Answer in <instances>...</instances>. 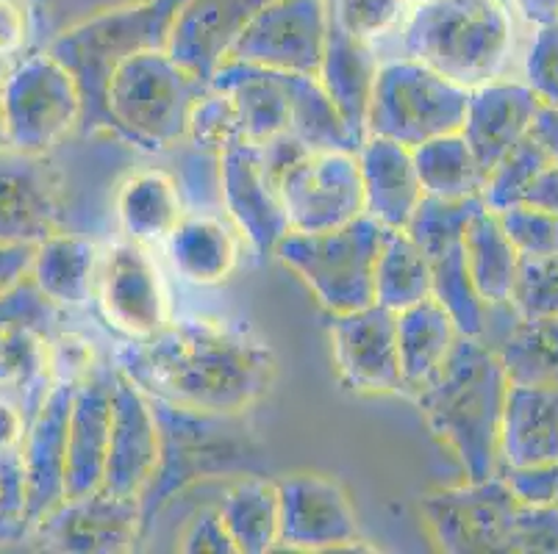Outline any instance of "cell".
<instances>
[{
	"label": "cell",
	"mask_w": 558,
	"mask_h": 554,
	"mask_svg": "<svg viewBox=\"0 0 558 554\" xmlns=\"http://www.w3.org/2000/svg\"><path fill=\"white\" fill-rule=\"evenodd\" d=\"M117 220L125 238L140 244H165L184 217V200L167 172L142 170L120 183L114 197Z\"/></svg>",
	"instance_id": "33"
},
{
	"label": "cell",
	"mask_w": 558,
	"mask_h": 554,
	"mask_svg": "<svg viewBox=\"0 0 558 554\" xmlns=\"http://www.w3.org/2000/svg\"><path fill=\"white\" fill-rule=\"evenodd\" d=\"M500 225H504L506 236L511 238L514 250L525 258L534 256H556L558 253V217L550 211H542V208L525 206V202H517V206L504 208V211H495Z\"/></svg>",
	"instance_id": "42"
},
{
	"label": "cell",
	"mask_w": 558,
	"mask_h": 554,
	"mask_svg": "<svg viewBox=\"0 0 558 554\" xmlns=\"http://www.w3.org/2000/svg\"><path fill=\"white\" fill-rule=\"evenodd\" d=\"M356 161L364 189V213L380 227L403 231L425 195L411 147L384 136H367L356 150Z\"/></svg>",
	"instance_id": "24"
},
{
	"label": "cell",
	"mask_w": 558,
	"mask_h": 554,
	"mask_svg": "<svg viewBox=\"0 0 558 554\" xmlns=\"http://www.w3.org/2000/svg\"><path fill=\"white\" fill-rule=\"evenodd\" d=\"M525 84L545 106L558 109V25L536 28L525 56Z\"/></svg>",
	"instance_id": "46"
},
{
	"label": "cell",
	"mask_w": 558,
	"mask_h": 554,
	"mask_svg": "<svg viewBox=\"0 0 558 554\" xmlns=\"http://www.w3.org/2000/svg\"><path fill=\"white\" fill-rule=\"evenodd\" d=\"M95 297L106 322L120 330L129 342L159 333L172 319L170 292L159 263L148 247L134 238L109 244L100 253Z\"/></svg>",
	"instance_id": "12"
},
{
	"label": "cell",
	"mask_w": 558,
	"mask_h": 554,
	"mask_svg": "<svg viewBox=\"0 0 558 554\" xmlns=\"http://www.w3.org/2000/svg\"><path fill=\"white\" fill-rule=\"evenodd\" d=\"M117 369V366H114ZM159 464V421L150 396L117 369L111 394V439L104 488L140 500Z\"/></svg>",
	"instance_id": "19"
},
{
	"label": "cell",
	"mask_w": 558,
	"mask_h": 554,
	"mask_svg": "<svg viewBox=\"0 0 558 554\" xmlns=\"http://www.w3.org/2000/svg\"><path fill=\"white\" fill-rule=\"evenodd\" d=\"M525 206L542 208V211H550L558 217V164L556 161H547L539 172L534 175L531 186L522 195Z\"/></svg>",
	"instance_id": "52"
},
{
	"label": "cell",
	"mask_w": 558,
	"mask_h": 554,
	"mask_svg": "<svg viewBox=\"0 0 558 554\" xmlns=\"http://www.w3.org/2000/svg\"><path fill=\"white\" fill-rule=\"evenodd\" d=\"M25 430H28V419L23 408L7 396H0V452L20 450Z\"/></svg>",
	"instance_id": "53"
},
{
	"label": "cell",
	"mask_w": 558,
	"mask_h": 554,
	"mask_svg": "<svg viewBox=\"0 0 558 554\" xmlns=\"http://www.w3.org/2000/svg\"><path fill=\"white\" fill-rule=\"evenodd\" d=\"M289 231H333L364 213L356 152L298 147L272 170Z\"/></svg>",
	"instance_id": "10"
},
{
	"label": "cell",
	"mask_w": 558,
	"mask_h": 554,
	"mask_svg": "<svg viewBox=\"0 0 558 554\" xmlns=\"http://www.w3.org/2000/svg\"><path fill=\"white\" fill-rule=\"evenodd\" d=\"M430 263V297L453 317L461 335L481 338L486 328V303L478 297L466 269L464 236L448 238L425 253Z\"/></svg>",
	"instance_id": "38"
},
{
	"label": "cell",
	"mask_w": 558,
	"mask_h": 554,
	"mask_svg": "<svg viewBox=\"0 0 558 554\" xmlns=\"http://www.w3.org/2000/svg\"><path fill=\"white\" fill-rule=\"evenodd\" d=\"M98 366L93 344L78 333H56L50 338V378L53 383L78 385Z\"/></svg>",
	"instance_id": "47"
},
{
	"label": "cell",
	"mask_w": 558,
	"mask_h": 554,
	"mask_svg": "<svg viewBox=\"0 0 558 554\" xmlns=\"http://www.w3.org/2000/svg\"><path fill=\"white\" fill-rule=\"evenodd\" d=\"M62 222V175L48 156L0 150V242L39 244Z\"/></svg>",
	"instance_id": "18"
},
{
	"label": "cell",
	"mask_w": 558,
	"mask_h": 554,
	"mask_svg": "<svg viewBox=\"0 0 558 554\" xmlns=\"http://www.w3.org/2000/svg\"><path fill=\"white\" fill-rule=\"evenodd\" d=\"M550 161L545 150L539 147V141H534L531 136L520 141L517 147H511L504 159L497 161L495 167L486 175V186L481 192V200L489 211H504V208L517 206L522 202V195L531 186L536 172Z\"/></svg>",
	"instance_id": "40"
},
{
	"label": "cell",
	"mask_w": 558,
	"mask_h": 554,
	"mask_svg": "<svg viewBox=\"0 0 558 554\" xmlns=\"http://www.w3.org/2000/svg\"><path fill=\"white\" fill-rule=\"evenodd\" d=\"M206 89L167 50L131 56L106 84L109 134L148 152L179 145L186 139L192 106Z\"/></svg>",
	"instance_id": "6"
},
{
	"label": "cell",
	"mask_w": 558,
	"mask_h": 554,
	"mask_svg": "<svg viewBox=\"0 0 558 554\" xmlns=\"http://www.w3.org/2000/svg\"><path fill=\"white\" fill-rule=\"evenodd\" d=\"M384 227L362 213L333 231H289L272 258L295 272L328 313H348L373 303V274Z\"/></svg>",
	"instance_id": "7"
},
{
	"label": "cell",
	"mask_w": 558,
	"mask_h": 554,
	"mask_svg": "<svg viewBox=\"0 0 558 554\" xmlns=\"http://www.w3.org/2000/svg\"><path fill=\"white\" fill-rule=\"evenodd\" d=\"M506 485L520 505H553V491H556V460L539 466H497Z\"/></svg>",
	"instance_id": "49"
},
{
	"label": "cell",
	"mask_w": 558,
	"mask_h": 554,
	"mask_svg": "<svg viewBox=\"0 0 558 554\" xmlns=\"http://www.w3.org/2000/svg\"><path fill=\"white\" fill-rule=\"evenodd\" d=\"M430 297V263L405 231L384 227L373 274V303L398 313Z\"/></svg>",
	"instance_id": "36"
},
{
	"label": "cell",
	"mask_w": 558,
	"mask_h": 554,
	"mask_svg": "<svg viewBox=\"0 0 558 554\" xmlns=\"http://www.w3.org/2000/svg\"><path fill=\"white\" fill-rule=\"evenodd\" d=\"M405 9V0H331L328 17L353 39L375 42L400 23Z\"/></svg>",
	"instance_id": "43"
},
{
	"label": "cell",
	"mask_w": 558,
	"mask_h": 554,
	"mask_svg": "<svg viewBox=\"0 0 558 554\" xmlns=\"http://www.w3.org/2000/svg\"><path fill=\"white\" fill-rule=\"evenodd\" d=\"M59 305L50 303L32 278H23L17 286L0 294V338L12 330L34 328L43 333L56 335V322H59Z\"/></svg>",
	"instance_id": "44"
},
{
	"label": "cell",
	"mask_w": 558,
	"mask_h": 554,
	"mask_svg": "<svg viewBox=\"0 0 558 554\" xmlns=\"http://www.w3.org/2000/svg\"><path fill=\"white\" fill-rule=\"evenodd\" d=\"M211 89L226 91L245 122V136L253 145L287 134L289 98L283 73L247 64V61L226 59L211 75Z\"/></svg>",
	"instance_id": "29"
},
{
	"label": "cell",
	"mask_w": 558,
	"mask_h": 554,
	"mask_svg": "<svg viewBox=\"0 0 558 554\" xmlns=\"http://www.w3.org/2000/svg\"><path fill=\"white\" fill-rule=\"evenodd\" d=\"M0 109L12 150L48 156L81 131L84 103L73 75L45 50L9 67L0 81Z\"/></svg>",
	"instance_id": "9"
},
{
	"label": "cell",
	"mask_w": 558,
	"mask_h": 554,
	"mask_svg": "<svg viewBox=\"0 0 558 554\" xmlns=\"http://www.w3.org/2000/svg\"><path fill=\"white\" fill-rule=\"evenodd\" d=\"M186 141L209 156H222L231 147L247 141L245 122L226 91L209 86L195 100L190 120H186Z\"/></svg>",
	"instance_id": "39"
},
{
	"label": "cell",
	"mask_w": 558,
	"mask_h": 554,
	"mask_svg": "<svg viewBox=\"0 0 558 554\" xmlns=\"http://www.w3.org/2000/svg\"><path fill=\"white\" fill-rule=\"evenodd\" d=\"M509 305L520 319L558 317V253L534 258L520 256Z\"/></svg>",
	"instance_id": "41"
},
{
	"label": "cell",
	"mask_w": 558,
	"mask_h": 554,
	"mask_svg": "<svg viewBox=\"0 0 558 554\" xmlns=\"http://www.w3.org/2000/svg\"><path fill=\"white\" fill-rule=\"evenodd\" d=\"M145 538L140 500L117 496L106 488L73 496L56 505L43 521L32 527L25 541L37 549L70 554H120L131 552Z\"/></svg>",
	"instance_id": "14"
},
{
	"label": "cell",
	"mask_w": 558,
	"mask_h": 554,
	"mask_svg": "<svg viewBox=\"0 0 558 554\" xmlns=\"http://www.w3.org/2000/svg\"><path fill=\"white\" fill-rule=\"evenodd\" d=\"M34 247L37 244L0 242V294H7L23 278H28L34 261Z\"/></svg>",
	"instance_id": "51"
},
{
	"label": "cell",
	"mask_w": 558,
	"mask_h": 554,
	"mask_svg": "<svg viewBox=\"0 0 558 554\" xmlns=\"http://www.w3.org/2000/svg\"><path fill=\"white\" fill-rule=\"evenodd\" d=\"M100 250L89 238L56 231L34 247L32 278L59 308H81L95 297Z\"/></svg>",
	"instance_id": "32"
},
{
	"label": "cell",
	"mask_w": 558,
	"mask_h": 554,
	"mask_svg": "<svg viewBox=\"0 0 558 554\" xmlns=\"http://www.w3.org/2000/svg\"><path fill=\"white\" fill-rule=\"evenodd\" d=\"M531 139L539 141L542 150L550 156L553 161L558 164V109L556 106H545L542 103V109L536 111V120L534 125H531Z\"/></svg>",
	"instance_id": "54"
},
{
	"label": "cell",
	"mask_w": 558,
	"mask_h": 554,
	"mask_svg": "<svg viewBox=\"0 0 558 554\" xmlns=\"http://www.w3.org/2000/svg\"><path fill=\"white\" fill-rule=\"evenodd\" d=\"M289 98V125L287 134L306 150H344L356 152L362 141L353 136L348 122L342 120L333 106L326 86L317 75L283 73Z\"/></svg>",
	"instance_id": "34"
},
{
	"label": "cell",
	"mask_w": 558,
	"mask_h": 554,
	"mask_svg": "<svg viewBox=\"0 0 558 554\" xmlns=\"http://www.w3.org/2000/svg\"><path fill=\"white\" fill-rule=\"evenodd\" d=\"M28 42V9L23 0H0V64L23 53Z\"/></svg>",
	"instance_id": "50"
},
{
	"label": "cell",
	"mask_w": 558,
	"mask_h": 554,
	"mask_svg": "<svg viewBox=\"0 0 558 554\" xmlns=\"http://www.w3.org/2000/svg\"><path fill=\"white\" fill-rule=\"evenodd\" d=\"M331 347L337 374L356 394H400V353L395 313L369 303L331 313Z\"/></svg>",
	"instance_id": "17"
},
{
	"label": "cell",
	"mask_w": 558,
	"mask_h": 554,
	"mask_svg": "<svg viewBox=\"0 0 558 554\" xmlns=\"http://www.w3.org/2000/svg\"><path fill=\"white\" fill-rule=\"evenodd\" d=\"M9 139H7V122H3V109H0V150H7Z\"/></svg>",
	"instance_id": "56"
},
{
	"label": "cell",
	"mask_w": 558,
	"mask_h": 554,
	"mask_svg": "<svg viewBox=\"0 0 558 554\" xmlns=\"http://www.w3.org/2000/svg\"><path fill=\"white\" fill-rule=\"evenodd\" d=\"M423 192L442 200H466L481 197L486 186V170L475 159L473 147L466 145L461 131L436 136L411 147Z\"/></svg>",
	"instance_id": "37"
},
{
	"label": "cell",
	"mask_w": 558,
	"mask_h": 554,
	"mask_svg": "<svg viewBox=\"0 0 558 554\" xmlns=\"http://www.w3.org/2000/svg\"><path fill=\"white\" fill-rule=\"evenodd\" d=\"M175 272L195 286H220L240 263V236L209 213H184L167 236Z\"/></svg>",
	"instance_id": "30"
},
{
	"label": "cell",
	"mask_w": 558,
	"mask_h": 554,
	"mask_svg": "<svg viewBox=\"0 0 558 554\" xmlns=\"http://www.w3.org/2000/svg\"><path fill=\"white\" fill-rule=\"evenodd\" d=\"M75 385L53 383L39 403L37 414L20 444L28 496V532L56 505L64 502V469H68V419Z\"/></svg>",
	"instance_id": "20"
},
{
	"label": "cell",
	"mask_w": 558,
	"mask_h": 554,
	"mask_svg": "<svg viewBox=\"0 0 558 554\" xmlns=\"http://www.w3.org/2000/svg\"><path fill=\"white\" fill-rule=\"evenodd\" d=\"M326 28V0H267L242 28L228 59L276 73L317 75Z\"/></svg>",
	"instance_id": "13"
},
{
	"label": "cell",
	"mask_w": 558,
	"mask_h": 554,
	"mask_svg": "<svg viewBox=\"0 0 558 554\" xmlns=\"http://www.w3.org/2000/svg\"><path fill=\"white\" fill-rule=\"evenodd\" d=\"M217 164L220 195L236 233H242L258 258L272 256L289 233V220L262 145L242 141L217 156Z\"/></svg>",
	"instance_id": "16"
},
{
	"label": "cell",
	"mask_w": 558,
	"mask_h": 554,
	"mask_svg": "<svg viewBox=\"0 0 558 554\" xmlns=\"http://www.w3.org/2000/svg\"><path fill=\"white\" fill-rule=\"evenodd\" d=\"M464 256L473 286L486 305L509 303L520 269V253L506 236L497 213L481 208L464 231Z\"/></svg>",
	"instance_id": "35"
},
{
	"label": "cell",
	"mask_w": 558,
	"mask_h": 554,
	"mask_svg": "<svg viewBox=\"0 0 558 554\" xmlns=\"http://www.w3.org/2000/svg\"><path fill=\"white\" fill-rule=\"evenodd\" d=\"M553 505L558 507V460H556V491H553Z\"/></svg>",
	"instance_id": "58"
},
{
	"label": "cell",
	"mask_w": 558,
	"mask_h": 554,
	"mask_svg": "<svg viewBox=\"0 0 558 554\" xmlns=\"http://www.w3.org/2000/svg\"><path fill=\"white\" fill-rule=\"evenodd\" d=\"M217 513L236 546V554H267L278 549L281 500H278V482L270 477H233L217 502Z\"/></svg>",
	"instance_id": "31"
},
{
	"label": "cell",
	"mask_w": 558,
	"mask_h": 554,
	"mask_svg": "<svg viewBox=\"0 0 558 554\" xmlns=\"http://www.w3.org/2000/svg\"><path fill=\"white\" fill-rule=\"evenodd\" d=\"M425 3H434V0H405V7H411V9L425 7Z\"/></svg>",
	"instance_id": "57"
},
{
	"label": "cell",
	"mask_w": 558,
	"mask_h": 554,
	"mask_svg": "<svg viewBox=\"0 0 558 554\" xmlns=\"http://www.w3.org/2000/svg\"><path fill=\"white\" fill-rule=\"evenodd\" d=\"M504 322L486 305V328L481 342L504 360L509 383L558 389V317L520 319L509 303L495 305Z\"/></svg>",
	"instance_id": "25"
},
{
	"label": "cell",
	"mask_w": 558,
	"mask_h": 554,
	"mask_svg": "<svg viewBox=\"0 0 558 554\" xmlns=\"http://www.w3.org/2000/svg\"><path fill=\"white\" fill-rule=\"evenodd\" d=\"M150 396V394H148ZM159 421V464L142 491L145 535L172 500L209 480L264 475L267 452L245 414H209L150 396Z\"/></svg>",
	"instance_id": "3"
},
{
	"label": "cell",
	"mask_w": 558,
	"mask_h": 554,
	"mask_svg": "<svg viewBox=\"0 0 558 554\" xmlns=\"http://www.w3.org/2000/svg\"><path fill=\"white\" fill-rule=\"evenodd\" d=\"M470 89L436 73L425 61H380L367 114V136L417 147L464 125Z\"/></svg>",
	"instance_id": "8"
},
{
	"label": "cell",
	"mask_w": 558,
	"mask_h": 554,
	"mask_svg": "<svg viewBox=\"0 0 558 554\" xmlns=\"http://www.w3.org/2000/svg\"><path fill=\"white\" fill-rule=\"evenodd\" d=\"M186 0H134L81 20L50 42L48 53L75 78L84 103L81 131H109L106 84L131 56L167 50L172 20Z\"/></svg>",
	"instance_id": "4"
},
{
	"label": "cell",
	"mask_w": 558,
	"mask_h": 554,
	"mask_svg": "<svg viewBox=\"0 0 558 554\" xmlns=\"http://www.w3.org/2000/svg\"><path fill=\"white\" fill-rule=\"evenodd\" d=\"M9 73V64H0V81H3V75Z\"/></svg>",
	"instance_id": "59"
},
{
	"label": "cell",
	"mask_w": 558,
	"mask_h": 554,
	"mask_svg": "<svg viewBox=\"0 0 558 554\" xmlns=\"http://www.w3.org/2000/svg\"><path fill=\"white\" fill-rule=\"evenodd\" d=\"M267 0H186L172 20L167 53L209 86L253 14Z\"/></svg>",
	"instance_id": "22"
},
{
	"label": "cell",
	"mask_w": 558,
	"mask_h": 554,
	"mask_svg": "<svg viewBox=\"0 0 558 554\" xmlns=\"http://www.w3.org/2000/svg\"><path fill=\"white\" fill-rule=\"evenodd\" d=\"M114 366L145 394L209 414H247L278 374L267 338L211 317L170 319L159 333L125 344Z\"/></svg>",
	"instance_id": "1"
},
{
	"label": "cell",
	"mask_w": 558,
	"mask_h": 554,
	"mask_svg": "<svg viewBox=\"0 0 558 554\" xmlns=\"http://www.w3.org/2000/svg\"><path fill=\"white\" fill-rule=\"evenodd\" d=\"M522 17L531 25H558V0H517Z\"/></svg>",
	"instance_id": "55"
},
{
	"label": "cell",
	"mask_w": 558,
	"mask_h": 554,
	"mask_svg": "<svg viewBox=\"0 0 558 554\" xmlns=\"http://www.w3.org/2000/svg\"><path fill=\"white\" fill-rule=\"evenodd\" d=\"M520 502L495 471L486 480H461L420 500L425 527L439 549L453 554L511 552Z\"/></svg>",
	"instance_id": "11"
},
{
	"label": "cell",
	"mask_w": 558,
	"mask_h": 554,
	"mask_svg": "<svg viewBox=\"0 0 558 554\" xmlns=\"http://www.w3.org/2000/svg\"><path fill=\"white\" fill-rule=\"evenodd\" d=\"M509 385L495 349L473 335H459L439 374L414 396L425 424L448 446L464 480H486L500 466Z\"/></svg>",
	"instance_id": "2"
},
{
	"label": "cell",
	"mask_w": 558,
	"mask_h": 554,
	"mask_svg": "<svg viewBox=\"0 0 558 554\" xmlns=\"http://www.w3.org/2000/svg\"><path fill=\"white\" fill-rule=\"evenodd\" d=\"M558 460V389L509 385L500 424V466Z\"/></svg>",
	"instance_id": "27"
},
{
	"label": "cell",
	"mask_w": 558,
	"mask_h": 554,
	"mask_svg": "<svg viewBox=\"0 0 558 554\" xmlns=\"http://www.w3.org/2000/svg\"><path fill=\"white\" fill-rule=\"evenodd\" d=\"M281 541L289 552H339L356 549L362 541L356 507L342 482L331 475L295 471L281 477Z\"/></svg>",
	"instance_id": "15"
},
{
	"label": "cell",
	"mask_w": 558,
	"mask_h": 554,
	"mask_svg": "<svg viewBox=\"0 0 558 554\" xmlns=\"http://www.w3.org/2000/svg\"><path fill=\"white\" fill-rule=\"evenodd\" d=\"M542 100L525 81L495 78L470 89L461 136L489 175L511 147L520 145L536 120Z\"/></svg>",
	"instance_id": "23"
},
{
	"label": "cell",
	"mask_w": 558,
	"mask_h": 554,
	"mask_svg": "<svg viewBox=\"0 0 558 554\" xmlns=\"http://www.w3.org/2000/svg\"><path fill=\"white\" fill-rule=\"evenodd\" d=\"M28 538V496H25L23 455L0 452V546Z\"/></svg>",
	"instance_id": "45"
},
{
	"label": "cell",
	"mask_w": 558,
	"mask_h": 554,
	"mask_svg": "<svg viewBox=\"0 0 558 554\" xmlns=\"http://www.w3.org/2000/svg\"><path fill=\"white\" fill-rule=\"evenodd\" d=\"M395 324H398L400 380H403L400 394L414 399L439 374L461 333L453 317L434 297L420 299L417 305L395 313Z\"/></svg>",
	"instance_id": "28"
},
{
	"label": "cell",
	"mask_w": 558,
	"mask_h": 554,
	"mask_svg": "<svg viewBox=\"0 0 558 554\" xmlns=\"http://www.w3.org/2000/svg\"><path fill=\"white\" fill-rule=\"evenodd\" d=\"M378 67L380 61L375 56L373 42L353 39L328 17L326 50H323L317 78L326 86L333 106L359 141L367 139V114Z\"/></svg>",
	"instance_id": "26"
},
{
	"label": "cell",
	"mask_w": 558,
	"mask_h": 554,
	"mask_svg": "<svg viewBox=\"0 0 558 554\" xmlns=\"http://www.w3.org/2000/svg\"><path fill=\"white\" fill-rule=\"evenodd\" d=\"M403 48L445 78L475 89L504 73L511 20L500 0H434L411 9Z\"/></svg>",
	"instance_id": "5"
},
{
	"label": "cell",
	"mask_w": 558,
	"mask_h": 554,
	"mask_svg": "<svg viewBox=\"0 0 558 554\" xmlns=\"http://www.w3.org/2000/svg\"><path fill=\"white\" fill-rule=\"evenodd\" d=\"M179 552L186 554H236L231 535H228L226 525H222L220 513L215 507H203L184 525L179 535Z\"/></svg>",
	"instance_id": "48"
},
{
	"label": "cell",
	"mask_w": 558,
	"mask_h": 554,
	"mask_svg": "<svg viewBox=\"0 0 558 554\" xmlns=\"http://www.w3.org/2000/svg\"><path fill=\"white\" fill-rule=\"evenodd\" d=\"M114 366L98 364L75 385L68 419V469H64V500L86 496L104 488L106 455L111 439V394Z\"/></svg>",
	"instance_id": "21"
}]
</instances>
